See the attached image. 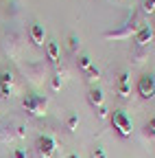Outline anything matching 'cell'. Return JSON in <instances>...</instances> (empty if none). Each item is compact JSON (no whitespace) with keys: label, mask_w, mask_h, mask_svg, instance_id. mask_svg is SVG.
Instances as JSON below:
<instances>
[{"label":"cell","mask_w":155,"mask_h":158,"mask_svg":"<svg viewBox=\"0 0 155 158\" xmlns=\"http://www.w3.org/2000/svg\"><path fill=\"white\" fill-rule=\"evenodd\" d=\"M144 24H146L144 22V13L138 11V9H133L131 15L125 20L120 27H116L111 31H105L103 33V40H129V37H133L135 33H138Z\"/></svg>","instance_id":"1"},{"label":"cell","mask_w":155,"mask_h":158,"mask_svg":"<svg viewBox=\"0 0 155 158\" xmlns=\"http://www.w3.org/2000/svg\"><path fill=\"white\" fill-rule=\"evenodd\" d=\"M20 73L24 75V79L31 86L40 88L50 77V64L44 62V59H40V62H20Z\"/></svg>","instance_id":"2"},{"label":"cell","mask_w":155,"mask_h":158,"mask_svg":"<svg viewBox=\"0 0 155 158\" xmlns=\"http://www.w3.org/2000/svg\"><path fill=\"white\" fill-rule=\"evenodd\" d=\"M26 125L20 121V118H2L0 121V143H13V141H22L26 138Z\"/></svg>","instance_id":"3"},{"label":"cell","mask_w":155,"mask_h":158,"mask_svg":"<svg viewBox=\"0 0 155 158\" xmlns=\"http://www.w3.org/2000/svg\"><path fill=\"white\" fill-rule=\"evenodd\" d=\"M22 110L31 116H44L48 110V97L37 94V92H29L22 97Z\"/></svg>","instance_id":"4"},{"label":"cell","mask_w":155,"mask_h":158,"mask_svg":"<svg viewBox=\"0 0 155 158\" xmlns=\"http://www.w3.org/2000/svg\"><path fill=\"white\" fill-rule=\"evenodd\" d=\"M111 125H114V130L118 132L120 136H131V132H133V121H131V116L122 110V108H118V110H114L111 112Z\"/></svg>","instance_id":"5"},{"label":"cell","mask_w":155,"mask_h":158,"mask_svg":"<svg viewBox=\"0 0 155 158\" xmlns=\"http://www.w3.org/2000/svg\"><path fill=\"white\" fill-rule=\"evenodd\" d=\"M57 138L52 134H42L35 143V152L40 154V158H55L57 156Z\"/></svg>","instance_id":"6"},{"label":"cell","mask_w":155,"mask_h":158,"mask_svg":"<svg viewBox=\"0 0 155 158\" xmlns=\"http://www.w3.org/2000/svg\"><path fill=\"white\" fill-rule=\"evenodd\" d=\"M2 51L11 57V59H17L22 53V35L17 31H9L2 40Z\"/></svg>","instance_id":"7"},{"label":"cell","mask_w":155,"mask_h":158,"mask_svg":"<svg viewBox=\"0 0 155 158\" xmlns=\"http://www.w3.org/2000/svg\"><path fill=\"white\" fill-rule=\"evenodd\" d=\"M138 92L142 99L155 97V75H142L138 81Z\"/></svg>","instance_id":"8"},{"label":"cell","mask_w":155,"mask_h":158,"mask_svg":"<svg viewBox=\"0 0 155 158\" xmlns=\"http://www.w3.org/2000/svg\"><path fill=\"white\" fill-rule=\"evenodd\" d=\"M151 40H153V24H144L133 35V46H151Z\"/></svg>","instance_id":"9"},{"label":"cell","mask_w":155,"mask_h":158,"mask_svg":"<svg viewBox=\"0 0 155 158\" xmlns=\"http://www.w3.org/2000/svg\"><path fill=\"white\" fill-rule=\"evenodd\" d=\"M116 90L122 99H127L131 94V79H129V70H120L118 79H116Z\"/></svg>","instance_id":"10"},{"label":"cell","mask_w":155,"mask_h":158,"mask_svg":"<svg viewBox=\"0 0 155 158\" xmlns=\"http://www.w3.org/2000/svg\"><path fill=\"white\" fill-rule=\"evenodd\" d=\"M149 53H151V46H133L129 57H131V64L133 66H142L146 59H149Z\"/></svg>","instance_id":"11"},{"label":"cell","mask_w":155,"mask_h":158,"mask_svg":"<svg viewBox=\"0 0 155 158\" xmlns=\"http://www.w3.org/2000/svg\"><path fill=\"white\" fill-rule=\"evenodd\" d=\"M87 101H90V106H92L94 110L103 108V106H105V94H103V90L96 88V86H92V88L87 90Z\"/></svg>","instance_id":"12"},{"label":"cell","mask_w":155,"mask_h":158,"mask_svg":"<svg viewBox=\"0 0 155 158\" xmlns=\"http://www.w3.org/2000/svg\"><path fill=\"white\" fill-rule=\"evenodd\" d=\"M46 62H48L50 66H57V64H59V44H57L55 40L46 42Z\"/></svg>","instance_id":"13"},{"label":"cell","mask_w":155,"mask_h":158,"mask_svg":"<svg viewBox=\"0 0 155 158\" xmlns=\"http://www.w3.org/2000/svg\"><path fill=\"white\" fill-rule=\"evenodd\" d=\"M29 35H31V42L35 46H42L44 44V27L40 22H33L31 29H29Z\"/></svg>","instance_id":"14"},{"label":"cell","mask_w":155,"mask_h":158,"mask_svg":"<svg viewBox=\"0 0 155 158\" xmlns=\"http://www.w3.org/2000/svg\"><path fill=\"white\" fill-rule=\"evenodd\" d=\"M142 136H144V141H155V114L144 123V127H142Z\"/></svg>","instance_id":"15"},{"label":"cell","mask_w":155,"mask_h":158,"mask_svg":"<svg viewBox=\"0 0 155 158\" xmlns=\"http://www.w3.org/2000/svg\"><path fill=\"white\" fill-rule=\"evenodd\" d=\"M85 79H87L90 84H96V81L101 79V68L96 66V64H92V66L85 70Z\"/></svg>","instance_id":"16"},{"label":"cell","mask_w":155,"mask_h":158,"mask_svg":"<svg viewBox=\"0 0 155 158\" xmlns=\"http://www.w3.org/2000/svg\"><path fill=\"white\" fill-rule=\"evenodd\" d=\"M68 46H70V53H79V46H81V40H79V35L76 33H70L68 35Z\"/></svg>","instance_id":"17"},{"label":"cell","mask_w":155,"mask_h":158,"mask_svg":"<svg viewBox=\"0 0 155 158\" xmlns=\"http://www.w3.org/2000/svg\"><path fill=\"white\" fill-rule=\"evenodd\" d=\"M76 64H79V68H81V70H87V68L92 66V57H90L87 53H81V55H79V59H76Z\"/></svg>","instance_id":"18"},{"label":"cell","mask_w":155,"mask_h":158,"mask_svg":"<svg viewBox=\"0 0 155 158\" xmlns=\"http://www.w3.org/2000/svg\"><path fill=\"white\" fill-rule=\"evenodd\" d=\"M76 125H79V114H76V112H70V114H68V121H66V127H68L70 132H74Z\"/></svg>","instance_id":"19"},{"label":"cell","mask_w":155,"mask_h":158,"mask_svg":"<svg viewBox=\"0 0 155 158\" xmlns=\"http://www.w3.org/2000/svg\"><path fill=\"white\" fill-rule=\"evenodd\" d=\"M0 84H7V86H13V73L9 68L0 70Z\"/></svg>","instance_id":"20"},{"label":"cell","mask_w":155,"mask_h":158,"mask_svg":"<svg viewBox=\"0 0 155 158\" xmlns=\"http://www.w3.org/2000/svg\"><path fill=\"white\" fill-rule=\"evenodd\" d=\"M11 92H13V86L0 84V99H2V101H7V99H11Z\"/></svg>","instance_id":"21"},{"label":"cell","mask_w":155,"mask_h":158,"mask_svg":"<svg viewBox=\"0 0 155 158\" xmlns=\"http://www.w3.org/2000/svg\"><path fill=\"white\" fill-rule=\"evenodd\" d=\"M142 13H153L155 11V0H142V5H140Z\"/></svg>","instance_id":"22"},{"label":"cell","mask_w":155,"mask_h":158,"mask_svg":"<svg viewBox=\"0 0 155 158\" xmlns=\"http://www.w3.org/2000/svg\"><path fill=\"white\" fill-rule=\"evenodd\" d=\"M13 158H26V149H22V147H17V149L13 152Z\"/></svg>","instance_id":"23"},{"label":"cell","mask_w":155,"mask_h":158,"mask_svg":"<svg viewBox=\"0 0 155 158\" xmlns=\"http://www.w3.org/2000/svg\"><path fill=\"white\" fill-rule=\"evenodd\" d=\"M92 158H107V154H105L101 147H96V149H94V154H92Z\"/></svg>","instance_id":"24"},{"label":"cell","mask_w":155,"mask_h":158,"mask_svg":"<svg viewBox=\"0 0 155 158\" xmlns=\"http://www.w3.org/2000/svg\"><path fill=\"white\" fill-rule=\"evenodd\" d=\"M107 106H103V108H99V110H96V114H99V118H107Z\"/></svg>","instance_id":"25"},{"label":"cell","mask_w":155,"mask_h":158,"mask_svg":"<svg viewBox=\"0 0 155 158\" xmlns=\"http://www.w3.org/2000/svg\"><path fill=\"white\" fill-rule=\"evenodd\" d=\"M26 158H40V154H37V152H31V149H26Z\"/></svg>","instance_id":"26"},{"label":"cell","mask_w":155,"mask_h":158,"mask_svg":"<svg viewBox=\"0 0 155 158\" xmlns=\"http://www.w3.org/2000/svg\"><path fill=\"white\" fill-rule=\"evenodd\" d=\"M114 2H120V5H129L131 0H114Z\"/></svg>","instance_id":"27"},{"label":"cell","mask_w":155,"mask_h":158,"mask_svg":"<svg viewBox=\"0 0 155 158\" xmlns=\"http://www.w3.org/2000/svg\"><path fill=\"white\" fill-rule=\"evenodd\" d=\"M68 158H79V154H70V156H68Z\"/></svg>","instance_id":"28"}]
</instances>
